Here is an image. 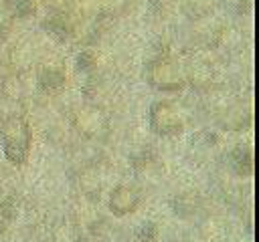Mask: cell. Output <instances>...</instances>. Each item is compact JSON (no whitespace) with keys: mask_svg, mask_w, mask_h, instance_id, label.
<instances>
[{"mask_svg":"<svg viewBox=\"0 0 259 242\" xmlns=\"http://www.w3.org/2000/svg\"><path fill=\"white\" fill-rule=\"evenodd\" d=\"M0 145L6 161L12 165L22 167L28 161L32 149V129L22 115L12 113L0 121Z\"/></svg>","mask_w":259,"mask_h":242,"instance_id":"6da1fadb","label":"cell"},{"mask_svg":"<svg viewBox=\"0 0 259 242\" xmlns=\"http://www.w3.org/2000/svg\"><path fill=\"white\" fill-rule=\"evenodd\" d=\"M146 83L160 93H178L186 87L184 69L168 52L156 54L146 65Z\"/></svg>","mask_w":259,"mask_h":242,"instance_id":"7a4b0ae2","label":"cell"},{"mask_svg":"<svg viewBox=\"0 0 259 242\" xmlns=\"http://www.w3.org/2000/svg\"><path fill=\"white\" fill-rule=\"evenodd\" d=\"M73 129L89 141H105L111 133V119L99 105H83L71 117Z\"/></svg>","mask_w":259,"mask_h":242,"instance_id":"3957f363","label":"cell"},{"mask_svg":"<svg viewBox=\"0 0 259 242\" xmlns=\"http://www.w3.org/2000/svg\"><path fill=\"white\" fill-rule=\"evenodd\" d=\"M148 125L160 137H176L184 131L186 123L178 107L170 101H154L148 111Z\"/></svg>","mask_w":259,"mask_h":242,"instance_id":"277c9868","label":"cell"},{"mask_svg":"<svg viewBox=\"0 0 259 242\" xmlns=\"http://www.w3.org/2000/svg\"><path fill=\"white\" fill-rule=\"evenodd\" d=\"M144 200L142 190L136 184H117L107 198V210L115 218H125L134 214Z\"/></svg>","mask_w":259,"mask_h":242,"instance_id":"5b68a950","label":"cell"},{"mask_svg":"<svg viewBox=\"0 0 259 242\" xmlns=\"http://www.w3.org/2000/svg\"><path fill=\"white\" fill-rule=\"evenodd\" d=\"M168 206L172 210L174 216L182 218V220H192L196 218L202 208H204V200L198 192L194 190H186V192H178L168 200Z\"/></svg>","mask_w":259,"mask_h":242,"instance_id":"8992f818","label":"cell"},{"mask_svg":"<svg viewBox=\"0 0 259 242\" xmlns=\"http://www.w3.org/2000/svg\"><path fill=\"white\" fill-rule=\"evenodd\" d=\"M36 85L45 95H57L67 85V73L61 65H42L36 75Z\"/></svg>","mask_w":259,"mask_h":242,"instance_id":"52a82bcc","label":"cell"},{"mask_svg":"<svg viewBox=\"0 0 259 242\" xmlns=\"http://www.w3.org/2000/svg\"><path fill=\"white\" fill-rule=\"evenodd\" d=\"M219 125L227 131H243L251 125V109H245L243 105H233L221 113Z\"/></svg>","mask_w":259,"mask_h":242,"instance_id":"ba28073f","label":"cell"},{"mask_svg":"<svg viewBox=\"0 0 259 242\" xmlns=\"http://www.w3.org/2000/svg\"><path fill=\"white\" fill-rule=\"evenodd\" d=\"M229 163H231V169L239 175V177H249L253 173V151L249 145L245 143H239L235 149H231L229 153Z\"/></svg>","mask_w":259,"mask_h":242,"instance_id":"9c48e42d","label":"cell"},{"mask_svg":"<svg viewBox=\"0 0 259 242\" xmlns=\"http://www.w3.org/2000/svg\"><path fill=\"white\" fill-rule=\"evenodd\" d=\"M186 85H192L198 91H208L214 85V75L206 63H192L188 71H184Z\"/></svg>","mask_w":259,"mask_h":242,"instance_id":"30bf717a","label":"cell"},{"mask_svg":"<svg viewBox=\"0 0 259 242\" xmlns=\"http://www.w3.org/2000/svg\"><path fill=\"white\" fill-rule=\"evenodd\" d=\"M77 184H79V190H81V194L85 198L99 200V196H101V179H99V173H97L95 167H83L79 171Z\"/></svg>","mask_w":259,"mask_h":242,"instance_id":"8fae6325","label":"cell"},{"mask_svg":"<svg viewBox=\"0 0 259 242\" xmlns=\"http://www.w3.org/2000/svg\"><path fill=\"white\" fill-rule=\"evenodd\" d=\"M6 65L10 69V73H16V75H22L30 69L32 65V52L28 46L24 44H16L8 50V56H6Z\"/></svg>","mask_w":259,"mask_h":242,"instance_id":"7c38bea8","label":"cell"},{"mask_svg":"<svg viewBox=\"0 0 259 242\" xmlns=\"http://www.w3.org/2000/svg\"><path fill=\"white\" fill-rule=\"evenodd\" d=\"M42 26H45L53 36H57V38H65V36L73 34V26H71L69 18H67V16H63V14L49 16V18L42 22Z\"/></svg>","mask_w":259,"mask_h":242,"instance_id":"4fadbf2b","label":"cell"},{"mask_svg":"<svg viewBox=\"0 0 259 242\" xmlns=\"http://www.w3.org/2000/svg\"><path fill=\"white\" fill-rule=\"evenodd\" d=\"M0 93H2V97L10 99V101H18V99L24 95V85H22V81H20V75L8 73L6 79H4L2 85H0Z\"/></svg>","mask_w":259,"mask_h":242,"instance_id":"5bb4252c","label":"cell"},{"mask_svg":"<svg viewBox=\"0 0 259 242\" xmlns=\"http://www.w3.org/2000/svg\"><path fill=\"white\" fill-rule=\"evenodd\" d=\"M97 63H99L97 52H95V48H89V46H87V48H81L79 54H77V58H75L77 71H79V73H87V75H93V73H95Z\"/></svg>","mask_w":259,"mask_h":242,"instance_id":"9a60e30c","label":"cell"},{"mask_svg":"<svg viewBox=\"0 0 259 242\" xmlns=\"http://www.w3.org/2000/svg\"><path fill=\"white\" fill-rule=\"evenodd\" d=\"M36 10L34 0H8V16L10 18H30Z\"/></svg>","mask_w":259,"mask_h":242,"instance_id":"2e32d148","label":"cell"},{"mask_svg":"<svg viewBox=\"0 0 259 242\" xmlns=\"http://www.w3.org/2000/svg\"><path fill=\"white\" fill-rule=\"evenodd\" d=\"M18 208H20L18 196H16V194H6L4 200L0 202V218L10 224V222L18 216Z\"/></svg>","mask_w":259,"mask_h":242,"instance_id":"e0dca14e","label":"cell"},{"mask_svg":"<svg viewBox=\"0 0 259 242\" xmlns=\"http://www.w3.org/2000/svg\"><path fill=\"white\" fill-rule=\"evenodd\" d=\"M158 224L156 222H144L136 230V242H156L158 240Z\"/></svg>","mask_w":259,"mask_h":242,"instance_id":"ac0fdd59","label":"cell"},{"mask_svg":"<svg viewBox=\"0 0 259 242\" xmlns=\"http://www.w3.org/2000/svg\"><path fill=\"white\" fill-rule=\"evenodd\" d=\"M12 20L14 18H10L8 14L6 16H0V44L6 42L8 36H10V32H12Z\"/></svg>","mask_w":259,"mask_h":242,"instance_id":"d6986e66","label":"cell"}]
</instances>
